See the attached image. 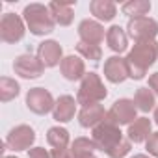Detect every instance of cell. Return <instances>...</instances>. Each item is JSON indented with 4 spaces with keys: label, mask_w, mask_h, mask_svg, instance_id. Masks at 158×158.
Returning a JSON list of instances; mask_svg holds the SVG:
<instances>
[{
    "label": "cell",
    "mask_w": 158,
    "mask_h": 158,
    "mask_svg": "<svg viewBox=\"0 0 158 158\" xmlns=\"http://www.w3.org/2000/svg\"><path fill=\"white\" fill-rule=\"evenodd\" d=\"M24 21L34 35H45L52 32L54 28V19L50 13V8H45L41 4H30L24 8Z\"/></svg>",
    "instance_id": "1"
},
{
    "label": "cell",
    "mask_w": 158,
    "mask_h": 158,
    "mask_svg": "<svg viewBox=\"0 0 158 158\" xmlns=\"http://www.w3.org/2000/svg\"><path fill=\"white\" fill-rule=\"evenodd\" d=\"M156 58V45L152 41H139L128 56V71L132 78H141L145 69Z\"/></svg>",
    "instance_id": "2"
},
{
    "label": "cell",
    "mask_w": 158,
    "mask_h": 158,
    "mask_svg": "<svg viewBox=\"0 0 158 158\" xmlns=\"http://www.w3.org/2000/svg\"><path fill=\"white\" fill-rule=\"evenodd\" d=\"M24 37V24L19 15L6 13L0 19V39L4 43H17Z\"/></svg>",
    "instance_id": "3"
},
{
    "label": "cell",
    "mask_w": 158,
    "mask_h": 158,
    "mask_svg": "<svg viewBox=\"0 0 158 158\" xmlns=\"http://www.w3.org/2000/svg\"><path fill=\"white\" fill-rule=\"evenodd\" d=\"M35 141V132L28 125H19L10 130L6 138V147L10 151H26Z\"/></svg>",
    "instance_id": "4"
},
{
    "label": "cell",
    "mask_w": 158,
    "mask_h": 158,
    "mask_svg": "<svg viewBox=\"0 0 158 158\" xmlns=\"http://www.w3.org/2000/svg\"><path fill=\"white\" fill-rule=\"evenodd\" d=\"M102 97H106V89L102 88L99 76L89 73L82 82L80 93H78V101L84 102V104H93L95 101H101Z\"/></svg>",
    "instance_id": "5"
},
{
    "label": "cell",
    "mask_w": 158,
    "mask_h": 158,
    "mask_svg": "<svg viewBox=\"0 0 158 158\" xmlns=\"http://www.w3.org/2000/svg\"><path fill=\"white\" fill-rule=\"evenodd\" d=\"M43 67L45 65L41 63V60L32 56V54H23L13 61V71L23 78H37V76H41Z\"/></svg>",
    "instance_id": "6"
},
{
    "label": "cell",
    "mask_w": 158,
    "mask_h": 158,
    "mask_svg": "<svg viewBox=\"0 0 158 158\" xmlns=\"http://www.w3.org/2000/svg\"><path fill=\"white\" fill-rule=\"evenodd\" d=\"M26 106L34 112V114H47L54 102H52V95L48 91H45L43 88H34L28 91L26 95Z\"/></svg>",
    "instance_id": "7"
},
{
    "label": "cell",
    "mask_w": 158,
    "mask_h": 158,
    "mask_svg": "<svg viewBox=\"0 0 158 158\" xmlns=\"http://www.w3.org/2000/svg\"><path fill=\"white\" fill-rule=\"evenodd\" d=\"M128 30H130V35L136 37L138 41H149L156 35V30H158V24L151 19H145V17H138L134 21H130L128 24Z\"/></svg>",
    "instance_id": "8"
},
{
    "label": "cell",
    "mask_w": 158,
    "mask_h": 158,
    "mask_svg": "<svg viewBox=\"0 0 158 158\" xmlns=\"http://www.w3.org/2000/svg\"><path fill=\"white\" fill-rule=\"evenodd\" d=\"M134 115H136L134 104L130 101H125L123 99V101H117L115 106L112 108V112H110V123L112 125H115V123L125 125V123H130L134 119Z\"/></svg>",
    "instance_id": "9"
},
{
    "label": "cell",
    "mask_w": 158,
    "mask_h": 158,
    "mask_svg": "<svg viewBox=\"0 0 158 158\" xmlns=\"http://www.w3.org/2000/svg\"><path fill=\"white\" fill-rule=\"evenodd\" d=\"M37 58L45 67H54L61 58V48L56 41H45L37 48Z\"/></svg>",
    "instance_id": "10"
},
{
    "label": "cell",
    "mask_w": 158,
    "mask_h": 158,
    "mask_svg": "<svg viewBox=\"0 0 158 158\" xmlns=\"http://www.w3.org/2000/svg\"><path fill=\"white\" fill-rule=\"evenodd\" d=\"M104 73H106V76L110 78L112 82H121V80H125V76L128 74V65L121 58H110L106 61Z\"/></svg>",
    "instance_id": "11"
},
{
    "label": "cell",
    "mask_w": 158,
    "mask_h": 158,
    "mask_svg": "<svg viewBox=\"0 0 158 158\" xmlns=\"http://www.w3.org/2000/svg\"><path fill=\"white\" fill-rule=\"evenodd\" d=\"M61 73L65 78L69 80H76V78H80L84 74V63L82 60H78L74 56H69L61 61Z\"/></svg>",
    "instance_id": "12"
},
{
    "label": "cell",
    "mask_w": 158,
    "mask_h": 158,
    "mask_svg": "<svg viewBox=\"0 0 158 158\" xmlns=\"http://www.w3.org/2000/svg\"><path fill=\"white\" fill-rule=\"evenodd\" d=\"M74 115V101L71 97H60V101L54 104V119L56 121H69Z\"/></svg>",
    "instance_id": "13"
},
{
    "label": "cell",
    "mask_w": 158,
    "mask_h": 158,
    "mask_svg": "<svg viewBox=\"0 0 158 158\" xmlns=\"http://www.w3.org/2000/svg\"><path fill=\"white\" fill-rule=\"evenodd\" d=\"M80 35H82V39H84L86 43L93 45V43H99V41L102 39L104 32H102V28H101L97 23H93V21H84V23L80 24Z\"/></svg>",
    "instance_id": "14"
},
{
    "label": "cell",
    "mask_w": 158,
    "mask_h": 158,
    "mask_svg": "<svg viewBox=\"0 0 158 158\" xmlns=\"http://www.w3.org/2000/svg\"><path fill=\"white\" fill-rule=\"evenodd\" d=\"M19 91H21V88L13 78H8V76L0 78V101L2 102H10L11 99H15L19 95Z\"/></svg>",
    "instance_id": "15"
},
{
    "label": "cell",
    "mask_w": 158,
    "mask_h": 158,
    "mask_svg": "<svg viewBox=\"0 0 158 158\" xmlns=\"http://www.w3.org/2000/svg\"><path fill=\"white\" fill-rule=\"evenodd\" d=\"M104 117V110L99 106V104H89V106H86L82 112H80V123L84 125V127H91V125H95L97 121H101Z\"/></svg>",
    "instance_id": "16"
},
{
    "label": "cell",
    "mask_w": 158,
    "mask_h": 158,
    "mask_svg": "<svg viewBox=\"0 0 158 158\" xmlns=\"http://www.w3.org/2000/svg\"><path fill=\"white\" fill-rule=\"evenodd\" d=\"M50 13H52V19L56 23L63 24V26L69 24L71 19H73V11H71V8L67 4H58V2L50 4Z\"/></svg>",
    "instance_id": "17"
},
{
    "label": "cell",
    "mask_w": 158,
    "mask_h": 158,
    "mask_svg": "<svg viewBox=\"0 0 158 158\" xmlns=\"http://www.w3.org/2000/svg\"><path fill=\"white\" fill-rule=\"evenodd\" d=\"M149 132H151V123H149V119H138V121L130 127V130H128V134H130V138H132L134 141H143Z\"/></svg>",
    "instance_id": "18"
},
{
    "label": "cell",
    "mask_w": 158,
    "mask_h": 158,
    "mask_svg": "<svg viewBox=\"0 0 158 158\" xmlns=\"http://www.w3.org/2000/svg\"><path fill=\"white\" fill-rule=\"evenodd\" d=\"M108 43H110V47L114 50H119V52L127 48V35L123 34V30L119 26L110 28V32H108Z\"/></svg>",
    "instance_id": "19"
},
{
    "label": "cell",
    "mask_w": 158,
    "mask_h": 158,
    "mask_svg": "<svg viewBox=\"0 0 158 158\" xmlns=\"http://www.w3.org/2000/svg\"><path fill=\"white\" fill-rule=\"evenodd\" d=\"M91 11H93V15H97L99 19H104V21H110L115 15V8L112 2H93Z\"/></svg>",
    "instance_id": "20"
},
{
    "label": "cell",
    "mask_w": 158,
    "mask_h": 158,
    "mask_svg": "<svg viewBox=\"0 0 158 158\" xmlns=\"http://www.w3.org/2000/svg\"><path fill=\"white\" fill-rule=\"evenodd\" d=\"M47 138H48V143H50L54 149H63V147L67 145V139H69V136H67V130H63V128H58V127L50 128Z\"/></svg>",
    "instance_id": "21"
},
{
    "label": "cell",
    "mask_w": 158,
    "mask_h": 158,
    "mask_svg": "<svg viewBox=\"0 0 158 158\" xmlns=\"http://www.w3.org/2000/svg\"><path fill=\"white\" fill-rule=\"evenodd\" d=\"M73 158H93L91 156V143L84 138L73 143Z\"/></svg>",
    "instance_id": "22"
},
{
    "label": "cell",
    "mask_w": 158,
    "mask_h": 158,
    "mask_svg": "<svg viewBox=\"0 0 158 158\" xmlns=\"http://www.w3.org/2000/svg\"><path fill=\"white\" fill-rule=\"evenodd\" d=\"M136 104H138L141 110H145V112L152 108L154 99H152V95L149 93V89H139V91L136 93Z\"/></svg>",
    "instance_id": "23"
},
{
    "label": "cell",
    "mask_w": 158,
    "mask_h": 158,
    "mask_svg": "<svg viewBox=\"0 0 158 158\" xmlns=\"http://www.w3.org/2000/svg\"><path fill=\"white\" fill-rule=\"evenodd\" d=\"M149 4L147 2H130V4H125V13L127 15H145L149 11Z\"/></svg>",
    "instance_id": "24"
},
{
    "label": "cell",
    "mask_w": 158,
    "mask_h": 158,
    "mask_svg": "<svg viewBox=\"0 0 158 158\" xmlns=\"http://www.w3.org/2000/svg\"><path fill=\"white\" fill-rule=\"evenodd\" d=\"M78 50H80L86 58H89V60H99V58H101V48H99L97 45L80 43V45H78Z\"/></svg>",
    "instance_id": "25"
},
{
    "label": "cell",
    "mask_w": 158,
    "mask_h": 158,
    "mask_svg": "<svg viewBox=\"0 0 158 158\" xmlns=\"http://www.w3.org/2000/svg\"><path fill=\"white\" fill-rule=\"evenodd\" d=\"M28 156L30 158H52L43 147H35V149H30V152H28Z\"/></svg>",
    "instance_id": "26"
},
{
    "label": "cell",
    "mask_w": 158,
    "mask_h": 158,
    "mask_svg": "<svg viewBox=\"0 0 158 158\" xmlns=\"http://www.w3.org/2000/svg\"><path fill=\"white\" fill-rule=\"evenodd\" d=\"M147 149H149V152H152L154 156H158V134H152V136L149 138Z\"/></svg>",
    "instance_id": "27"
},
{
    "label": "cell",
    "mask_w": 158,
    "mask_h": 158,
    "mask_svg": "<svg viewBox=\"0 0 158 158\" xmlns=\"http://www.w3.org/2000/svg\"><path fill=\"white\" fill-rule=\"evenodd\" d=\"M52 158H69V154L65 152V149H54Z\"/></svg>",
    "instance_id": "28"
},
{
    "label": "cell",
    "mask_w": 158,
    "mask_h": 158,
    "mask_svg": "<svg viewBox=\"0 0 158 158\" xmlns=\"http://www.w3.org/2000/svg\"><path fill=\"white\" fill-rule=\"evenodd\" d=\"M149 84H151V88H152V89H154V91L158 93V73L151 76V80H149Z\"/></svg>",
    "instance_id": "29"
},
{
    "label": "cell",
    "mask_w": 158,
    "mask_h": 158,
    "mask_svg": "<svg viewBox=\"0 0 158 158\" xmlns=\"http://www.w3.org/2000/svg\"><path fill=\"white\" fill-rule=\"evenodd\" d=\"M156 123H158V110H156Z\"/></svg>",
    "instance_id": "30"
},
{
    "label": "cell",
    "mask_w": 158,
    "mask_h": 158,
    "mask_svg": "<svg viewBox=\"0 0 158 158\" xmlns=\"http://www.w3.org/2000/svg\"><path fill=\"white\" fill-rule=\"evenodd\" d=\"M134 158H147V156H134Z\"/></svg>",
    "instance_id": "31"
},
{
    "label": "cell",
    "mask_w": 158,
    "mask_h": 158,
    "mask_svg": "<svg viewBox=\"0 0 158 158\" xmlns=\"http://www.w3.org/2000/svg\"><path fill=\"white\" fill-rule=\"evenodd\" d=\"M4 158H17V156H4Z\"/></svg>",
    "instance_id": "32"
}]
</instances>
